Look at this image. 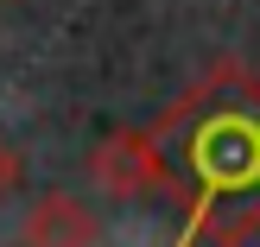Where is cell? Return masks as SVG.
<instances>
[{
  "mask_svg": "<svg viewBox=\"0 0 260 247\" xmlns=\"http://www.w3.org/2000/svg\"><path fill=\"white\" fill-rule=\"evenodd\" d=\"M89 178L108 197H152L172 184V159L159 146V127H114L95 152H89Z\"/></svg>",
  "mask_w": 260,
  "mask_h": 247,
  "instance_id": "6da1fadb",
  "label": "cell"
},
{
  "mask_svg": "<svg viewBox=\"0 0 260 247\" xmlns=\"http://www.w3.org/2000/svg\"><path fill=\"white\" fill-rule=\"evenodd\" d=\"M13 184H19V152H13V139L0 133V203L13 197Z\"/></svg>",
  "mask_w": 260,
  "mask_h": 247,
  "instance_id": "3957f363",
  "label": "cell"
},
{
  "mask_svg": "<svg viewBox=\"0 0 260 247\" xmlns=\"http://www.w3.org/2000/svg\"><path fill=\"white\" fill-rule=\"evenodd\" d=\"M0 7H7V0H0Z\"/></svg>",
  "mask_w": 260,
  "mask_h": 247,
  "instance_id": "277c9868",
  "label": "cell"
},
{
  "mask_svg": "<svg viewBox=\"0 0 260 247\" xmlns=\"http://www.w3.org/2000/svg\"><path fill=\"white\" fill-rule=\"evenodd\" d=\"M95 241H102L95 209L83 197H70V190H45L19 216V247H95Z\"/></svg>",
  "mask_w": 260,
  "mask_h": 247,
  "instance_id": "7a4b0ae2",
  "label": "cell"
}]
</instances>
